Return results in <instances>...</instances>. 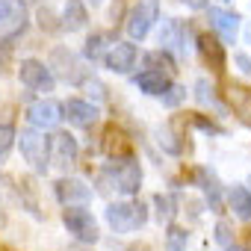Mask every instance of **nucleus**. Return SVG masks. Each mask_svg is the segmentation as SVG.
<instances>
[{"mask_svg":"<svg viewBox=\"0 0 251 251\" xmlns=\"http://www.w3.org/2000/svg\"><path fill=\"white\" fill-rule=\"evenodd\" d=\"M27 6L24 0H0V42L12 45L18 36H24L27 30Z\"/></svg>","mask_w":251,"mask_h":251,"instance_id":"nucleus-4","label":"nucleus"},{"mask_svg":"<svg viewBox=\"0 0 251 251\" xmlns=\"http://www.w3.org/2000/svg\"><path fill=\"white\" fill-rule=\"evenodd\" d=\"M154 207H157V219L160 222H172L175 219V213H177V198L175 195H163V192H157L154 195Z\"/></svg>","mask_w":251,"mask_h":251,"instance_id":"nucleus-22","label":"nucleus"},{"mask_svg":"<svg viewBox=\"0 0 251 251\" xmlns=\"http://www.w3.org/2000/svg\"><path fill=\"white\" fill-rule=\"evenodd\" d=\"M18 77H21V83H24L27 89H33V92H53V86H56L53 71H50L45 62H39V59H21Z\"/></svg>","mask_w":251,"mask_h":251,"instance_id":"nucleus-8","label":"nucleus"},{"mask_svg":"<svg viewBox=\"0 0 251 251\" xmlns=\"http://www.w3.org/2000/svg\"><path fill=\"white\" fill-rule=\"evenodd\" d=\"M62 115L74 124V127H95L98 124V106L89 103V100H80V98H68L62 103Z\"/></svg>","mask_w":251,"mask_h":251,"instance_id":"nucleus-13","label":"nucleus"},{"mask_svg":"<svg viewBox=\"0 0 251 251\" xmlns=\"http://www.w3.org/2000/svg\"><path fill=\"white\" fill-rule=\"evenodd\" d=\"M145 62H148L151 68H160V65H163V71H166V74H169V71H175V62H172V56H169L163 48H160L157 53H148V59H145Z\"/></svg>","mask_w":251,"mask_h":251,"instance_id":"nucleus-28","label":"nucleus"},{"mask_svg":"<svg viewBox=\"0 0 251 251\" xmlns=\"http://www.w3.org/2000/svg\"><path fill=\"white\" fill-rule=\"evenodd\" d=\"M233 59H236V65H239V68H242V71H245V74H251V59H248V56H245V53H236V56H233Z\"/></svg>","mask_w":251,"mask_h":251,"instance_id":"nucleus-32","label":"nucleus"},{"mask_svg":"<svg viewBox=\"0 0 251 251\" xmlns=\"http://www.w3.org/2000/svg\"><path fill=\"white\" fill-rule=\"evenodd\" d=\"M112 42H115V36H109V33H92V36L86 39V48H83L86 62L103 59V53H106V48H112Z\"/></svg>","mask_w":251,"mask_h":251,"instance_id":"nucleus-20","label":"nucleus"},{"mask_svg":"<svg viewBox=\"0 0 251 251\" xmlns=\"http://www.w3.org/2000/svg\"><path fill=\"white\" fill-rule=\"evenodd\" d=\"M157 21H160V0H136L124 27H127V36L133 42H142Z\"/></svg>","mask_w":251,"mask_h":251,"instance_id":"nucleus-6","label":"nucleus"},{"mask_svg":"<svg viewBox=\"0 0 251 251\" xmlns=\"http://www.w3.org/2000/svg\"><path fill=\"white\" fill-rule=\"evenodd\" d=\"M160 48L166 53H175V56H186L189 50V27L177 18H169L160 30Z\"/></svg>","mask_w":251,"mask_h":251,"instance_id":"nucleus-9","label":"nucleus"},{"mask_svg":"<svg viewBox=\"0 0 251 251\" xmlns=\"http://www.w3.org/2000/svg\"><path fill=\"white\" fill-rule=\"evenodd\" d=\"M183 6H189V9H195V12H204L207 6H210V0H180Z\"/></svg>","mask_w":251,"mask_h":251,"instance_id":"nucleus-30","label":"nucleus"},{"mask_svg":"<svg viewBox=\"0 0 251 251\" xmlns=\"http://www.w3.org/2000/svg\"><path fill=\"white\" fill-rule=\"evenodd\" d=\"M103 175L112 180V186H115L121 195H136L139 186H142V166H139V160L130 157V154L115 157V160L103 169Z\"/></svg>","mask_w":251,"mask_h":251,"instance_id":"nucleus-3","label":"nucleus"},{"mask_svg":"<svg viewBox=\"0 0 251 251\" xmlns=\"http://www.w3.org/2000/svg\"><path fill=\"white\" fill-rule=\"evenodd\" d=\"M195 183L201 186V192H204L210 210H213V213H222V183H219V177H216L210 169H195Z\"/></svg>","mask_w":251,"mask_h":251,"instance_id":"nucleus-16","label":"nucleus"},{"mask_svg":"<svg viewBox=\"0 0 251 251\" xmlns=\"http://www.w3.org/2000/svg\"><path fill=\"white\" fill-rule=\"evenodd\" d=\"M198 50H201V56H204L207 62H213L216 71H222V65H225V53H222V45H219L216 39H210V36H198Z\"/></svg>","mask_w":251,"mask_h":251,"instance_id":"nucleus-21","label":"nucleus"},{"mask_svg":"<svg viewBox=\"0 0 251 251\" xmlns=\"http://www.w3.org/2000/svg\"><path fill=\"white\" fill-rule=\"evenodd\" d=\"M225 251H248V248H242V245H233V242H230V245H225Z\"/></svg>","mask_w":251,"mask_h":251,"instance_id":"nucleus-33","label":"nucleus"},{"mask_svg":"<svg viewBox=\"0 0 251 251\" xmlns=\"http://www.w3.org/2000/svg\"><path fill=\"white\" fill-rule=\"evenodd\" d=\"M80 157V145L71 133H56L50 139V163H56L59 169H71Z\"/></svg>","mask_w":251,"mask_h":251,"instance_id":"nucleus-14","label":"nucleus"},{"mask_svg":"<svg viewBox=\"0 0 251 251\" xmlns=\"http://www.w3.org/2000/svg\"><path fill=\"white\" fill-rule=\"evenodd\" d=\"M160 98H163V106H180L186 100V89L183 86H169Z\"/></svg>","mask_w":251,"mask_h":251,"instance_id":"nucleus-27","label":"nucleus"},{"mask_svg":"<svg viewBox=\"0 0 251 251\" xmlns=\"http://www.w3.org/2000/svg\"><path fill=\"white\" fill-rule=\"evenodd\" d=\"M103 216H106V225L115 233H133V230L145 227L148 207L142 201H118V204H109Z\"/></svg>","mask_w":251,"mask_h":251,"instance_id":"nucleus-1","label":"nucleus"},{"mask_svg":"<svg viewBox=\"0 0 251 251\" xmlns=\"http://www.w3.org/2000/svg\"><path fill=\"white\" fill-rule=\"evenodd\" d=\"M53 195H56V201L65 204V207L89 204V201H92V189H89L83 180H77V177H59V180L53 183Z\"/></svg>","mask_w":251,"mask_h":251,"instance_id":"nucleus-12","label":"nucleus"},{"mask_svg":"<svg viewBox=\"0 0 251 251\" xmlns=\"http://www.w3.org/2000/svg\"><path fill=\"white\" fill-rule=\"evenodd\" d=\"M195 98H198L204 106H213L216 112H222V103L216 100V92H213V86H210L207 80H198V83H195Z\"/></svg>","mask_w":251,"mask_h":251,"instance_id":"nucleus-24","label":"nucleus"},{"mask_svg":"<svg viewBox=\"0 0 251 251\" xmlns=\"http://www.w3.org/2000/svg\"><path fill=\"white\" fill-rule=\"evenodd\" d=\"M195 124H198V127H201L204 133H222V127H216V124H213V121H204V118H195Z\"/></svg>","mask_w":251,"mask_h":251,"instance_id":"nucleus-31","label":"nucleus"},{"mask_svg":"<svg viewBox=\"0 0 251 251\" xmlns=\"http://www.w3.org/2000/svg\"><path fill=\"white\" fill-rule=\"evenodd\" d=\"M27 118H30L33 127L50 130V127H59V121H62L65 115H62V103H56V100H50V98H42V100L30 103Z\"/></svg>","mask_w":251,"mask_h":251,"instance_id":"nucleus-10","label":"nucleus"},{"mask_svg":"<svg viewBox=\"0 0 251 251\" xmlns=\"http://www.w3.org/2000/svg\"><path fill=\"white\" fill-rule=\"evenodd\" d=\"M86 24H89V12H86V6L80 3V0H68L65 9H62V24H59V30H65V33H77V30H83Z\"/></svg>","mask_w":251,"mask_h":251,"instance_id":"nucleus-18","label":"nucleus"},{"mask_svg":"<svg viewBox=\"0 0 251 251\" xmlns=\"http://www.w3.org/2000/svg\"><path fill=\"white\" fill-rule=\"evenodd\" d=\"M12 145H15V127L12 124H0V163L9 157Z\"/></svg>","mask_w":251,"mask_h":251,"instance_id":"nucleus-26","label":"nucleus"},{"mask_svg":"<svg viewBox=\"0 0 251 251\" xmlns=\"http://www.w3.org/2000/svg\"><path fill=\"white\" fill-rule=\"evenodd\" d=\"M89 3H92V6H100V3H103V0H89Z\"/></svg>","mask_w":251,"mask_h":251,"instance_id":"nucleus-34","label":"nucleus"},{"mask_svg":"<svg viewBox=\"0 0 251 251\" xmlns=\"http://www.w3.org/2000/svg\"><path fill=\"white\" fill-rule=\"evenodd\" d=\"M227 204H230V210H233L236 219L251 222V189H245V186H230Z\"/></svg>","mask_w":251,"mask_h":251,"instance_id":"nucleus-19","label":"nucleus"},{"mask_svg":"<svg viewBox=\"0 0 251 251\" xmlns=\"http://www.w3.org/2000/svg\"><path fill=\"white\" fill-rule=\"evenodd\" d=\"M48 68H56L53 77H62V80L71 83V86H83V83L89 80V68L83 65V59H80L77 53L65 50V48H56V50H53Z\"/></svg>","mask_w":251,"mask_h":251,"instance_id":"nucleus-7","label":"nucleus"},{"mask_svg":"<svg viewBox=\"0 0 251 251\" xmlns=\"http://www.w3.org/2000/svg\"><path fill=\"white\" fill-rule=\"evenodd\" d=\"M157 136H160L157 142L163 145V151H169V154H180V151H183V145L177 142V133H175V130L169 127V124H166V127H160V130H157Z\"/></svg>","mask_w":251,"mask_h":251,"instance_id":"nucleus-25","label":"nucleus"},{"mask_svg":"<svg viewBox=\"0 0 251 251\" xmlns=\"http://www.w3.org/2000/svg\"><path fill=\"white\" fill-rule=\"evenodd\" d=\"M133 86H136L139 92H145V95H163L172 83H169V74H166V71H160V68H145L142 74L133 77Z\"/></svg>","mask_w":251,"mask_h":251,"instance_id":"nucleus-17","label":"nucleus"},{"mask_svg":"<svg viewBox=\"0 0 251 251\" xmlns=\"http://www.w3.org/2000/svg\"><path fill=\"white\" fill-rule=\"evenodd\" d=\"M216 242H219V245H230V242H233V230H230L227 222H219V225H216Z\"/></svg>","mask_w":251,"mask_h":251,"instance_id":"nucleus-29","label":"nucleus"},{"mask_svg":"<svg viewBox=\"0 0 251 251\" xmlns=\"http://www.w3.org/2000/svg\"><path fill=\"white\" fill-rule=\"evenodd\" d=\"M222 3H227V0H222Z\"/></svg>","mask_w":251,"mask_h":251,"instance_id":"nucleus-35","label":"nucleus"},{"mask_svg":"<svg viewBox=\"0 0 251 251\" xmlns=\"http://www.w3.org/2000/svg\"><path fill=\"white\" fill-rule=\"evenodd\" d=\"M207 9H210V6H207ZM210 24H213V30L219 33V39H222L225 45H233V42H236V36H239V15H236V12L213 6V9H210Z\"/></svg>","mask_w":251,"mask_h":251,"instance_id":"nucleus-15","label":"nucleus"},{"mask_svg":"<svg viewBox=\"0 0 251 251\" xmlns=\"http://www.w3.org/2000/svg\"><path fill=\"white\" fill-rule=\"evenodd\" d=\"M186 242H189V233L177 225H169L166 230V248L169 251H186Z\"/></svg>","mask_w":251,"mask_h":251,"instance_id":"nucleus-23","label":"nucleus"},{"mask_svg":"<svg viewBox=\"0 0 251 251\" xmlns=\"http://www.w3.org/2000/svg\"><path fill=\"white\" fill-rule=\"evenodd\" d=\"M62 225H65V230H68L77 242H83V245L98 242V222H95V216H92L89 210H83V204L65 207V210H62Z\"/></svg>","mask_w":251,"mask_h":251,"instance_id":"nucleus-5","label":"nucleus"},{"mask_svg":"<svg viewBox=\"0 0 251 251\" xmlns=\"http://www.w3.org/2000/svg\"><path fill=\"white\" fill-rule=\"evenodd\" d=\"M18 145H21V157L33 166L36 175H45L50 166V139L45 136V130L39 127H27L21 133H15Z\"/></svg>","mask_w":251,"mask_h":251,"instance_id":"nucleus-2","label":"nucleus"},{"mask_svg":"<svg viewBox=\"0 0 251 251\" xmlns=\"http://www.w3.org/2000/svg\"><path fill=\"white\" fill-rule=\"evenodd\" d=\"M136 56H139V50L133 42H112V48L103 53V65L115 74H127L136 65Z\"/></svg>","mask_w":251,"mask_h":251,"instance_id":"nucleus-11","label":"nucleus"}]
</instances>
